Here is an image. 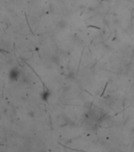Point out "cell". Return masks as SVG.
Returning a JSON list of instances; mask_svg holds the SVG:
<instances>
[{"mask_svg":"<svg viewBox=\"0 0 134 152\" xmlns=\"http://www.w3.org/2000/svg\"><path fill=\"white\" fill-rule=\"evenodd\" d=\"M17 77H18V71H17V69L12 70L10 73V78L13 79V80H16V79H17Z\"/></svg>","mask_w":134,"mask_h":152,"instance_id":"cell-1","label":"cell"}]
</instances>
